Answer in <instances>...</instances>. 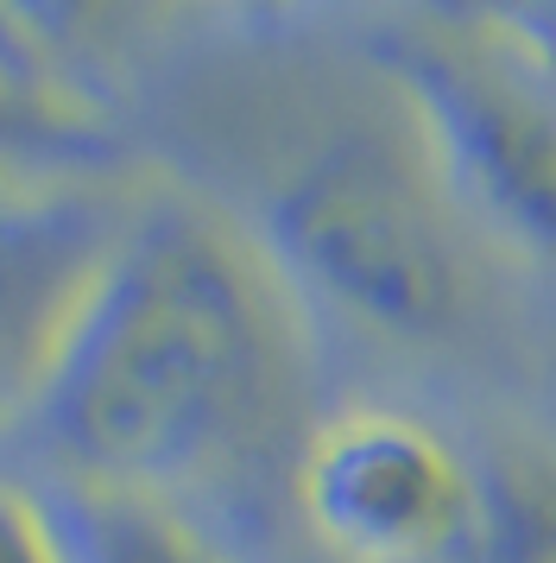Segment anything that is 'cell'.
<instances>
[{"mask_svg": "<svg viewBox=\"0 0 556 563\" xmlns=\"http://www.w3.org/2000/svg\"><path fill=\"white\" fill-rule=\"evenodd\" d=\"M298 386V291L259 234L152 197L114 222L25 411L70 487L184 507L273 450Z\"/></svg>", "mask_w": 556, "mask_h": 563, "instance_id": "cell-1", "label": "cell"}, {"mask_svg": "<svg viewBox=\"0 0 556 563\" xmlns=\"http://www.w3.org/2000/svg\"><path fill=\"white\" fill-rule=\"evenodd\" d=\"M259 247L285 279L386 335H436L468 305V273L443 216L392 146L367 133H335L278 172Z\"/></svg>", "mask_w": 556, "mask_h": 563, "instance_id": "cell-2", "label": "cell"}, {"mask_svg": "<svg viewBox=\"0 0 556 563\" xmlns=\"http://www.w3.org/2000/svg\"><path fill=\"white\" fill-rule=\"evenodd\" d=\"M430 172L512 247L556 254V96L519 77L462 20H404L374 38Z\"/></svg>", "mask_w": 556, "mask_h": 563, "instance_id": "cell-3", "label": "cell"}, {"mask_svg": "<svg viewBox=\"0 0 556 563\" xmlns=\"http://www.w3.org/2000/svg\"><path fill=\"white\" fill-rule=\"evenodd\" d=\"M298 512L342 563H462L480 519V475L430 418L348 406L298 450Z\"/></svg>", "mask_w": 556, "mask_h": 563, "instance_id": "cell-4", "label": "cell"}, {"mask_svg": "<svg viewBox=\"0 0 556 563\" xmlns=\"http://www.w3.org/2000/svg\"><path fill=\"white\" fill-rule=\"evenodd\" d=\"M114 222L76 216L51 197L45 209H0V393L32 399Z\"/></svg>", "mask_w": 556, "mask_h": 563, "instance_id": "cell-5", "label": "cell"}, {"mask_svg": "<svg viewBox=\"0 0 556 563\" xmlns=\"http://www.w3.org/2000/svg\"><path fill=\"white\" fill-rule=\"evenodd\" d=\"M121 140L89 89L57 77L32 52L0 45V184H51L114 165Z\"/></svg>", "mask_w": 556, "mask_h": 563, "instance_id": "cell-6", "label": "cell"}, {"mask_svg": "<svg viewBox=\"0 0 556 563\" xmlns=\"http://www.w3.org/2000/svg\"><path fill=\"white\" fill-rule=\"evenodd\" d=\"M57 507L70 526L76 563H234L190 512L152 494L64 487Z\"/></svg>", "mask_w": 556, "mask_h": 563, "instance_id": "cell-7", "label": "cell"}, {"mask_svg": "<svg viewBox=\"0 0 556 563\" xmlns=\"http://www.w3.org/2000/svg\"><path fill=\"white\" fill-rule=\"evenodd\" d=\"M462 26L475 32L487 52L512 64L519 77L556 96V7H500V13H462Z\"/></svg>", "mask_w": 556, "mask_h": 563, "instance_id": "cell-8", "label": "cell"}, {"mask_svg": "<svg viewBox=\"0 0 556 563\" xmlns=\"http://www.w3.org/2000/svg\"><path fill=\"white\" fill-rule=\"evenodd\" d=\"M0 563H76L64 507L51 494L0 482Z\"/></svg>", "mask_w": 556, "mask_h": 563, "instance_id": "cell-9", "label": "cell"}]
</instances>
